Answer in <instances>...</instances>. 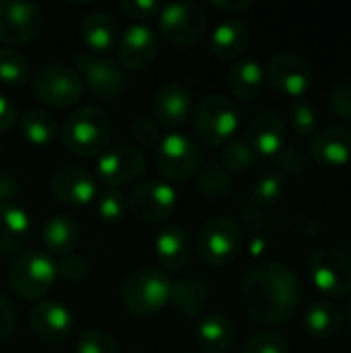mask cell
I'll use <instances>...</instances> for the list:
<instances>
[{"instance_id": "obj_1", "label": "cell", "mask_w": 351, "mask_h": 353, "mask_svg": "<svg viewBox=\"0 0 351 353\" xmlns=\"http://www.w3.org/2000/svg\"><path fill=\"white\" fill-rule=\"evenodd\" d=\"M302 285L283 263L252 267L242 281V302L250 319L263 325H283L300 308Z\"/></svg>"}, {"instance_id": "obj_2", "label": "cell", "mask_w": 351, "mask_h": 353, "mask_svg": "<svg viewBox=\"0 0 351 353\" xmlns=\"http://www.w3.org/2000/svg\"><path fill=\"white\" fill-rule=\"evenodd\" d=\"M172 279L155 267L134 269L120 288L124 308L139 319L157 314L172 300Z\"/></svg>"}, {"instance_id": "obj_3", "label": "cell", "mask_w": 351, "mask_h": 353, "mask_svg": "<svg viewBox=\"0 0 351 353\" xmlns=\"http://www.w3.org/2000/svg\"><path fill=\"white\" fill-rule=\"evenodd\" d=\"M60 137L68 153L77 157H95L106 151L112 137V124L103 110L85 105L66 118Z\"/></svg>"}, {"instance_id": "obj_4", "label": "cell", "mask_w": 351, "mask_h": 353, "mask_svg": "<svg viewBox=\"0 0 351 353\" xmlns=\"http://www.w3.org/2000/svg\"><path fill=\"white\" fill-rule=\"evenodd\" d=\"M240 124V112L234 99L221 93L207 95L194 110L192 126L207 147H223L232 141Z\"/></svg>"}, {"instance_id": "obj_5", "label": "cell", "mask_w": 351, "mask_h": 353, "mask_svg": "<svg viewBox=\"0 0 351 353\" xmlns=\"http://www.w3.org/2000/svg\"><path fill=\"white\" fill-rule=\"evenodd\" d=\"M56 263L43 250L21 252L8 269V285L21 300L43 298L56 283Z\"/></svg>"}, {"instance_id": "obj_6", "label": "cell", "mask_w": 351, "mask_h": 353, "mask_svg": "<svg viewBox=\"0 0 351 353\" xmlns=\"http://www.w3.org/2000/svg\"><path fill=\"white\" fill-rule=\"evenodd\" d=\"M31 89L41 103L58 110H66L81 101L85 85L74 68L54 62L41 66L35 72Z\"/></svg>"}, {"instance_id": "obj_7", "label": "cell", "mask_w": 351, "mask_h": 353, "mask_svg": "<svg viewBox=\"0 0 351 353\" xmlns=\"http://www.w3.org/2000/svg\"><path fill=\"white\" fill-rule=\"evenodd\" d=\"M157 25L168 41L176 46H194L205 37L209 17L197 2H172L159 8Z\"/></svg>"}, {"instance_id": "obj_8", "label": "cell", "mask_w": 351, "mask_h": 353, "mask_svg": "<svg viewBox=\"0 0 351 353\" xmlns=\"http://www.w3.org/2000/svg\"><path fill=\"white\" fill-rule=\"evenodd\" d=\"M155 168L172 184L192 180L201 168L199 145L188 134L182 132L161 137V143L157 145L155 151Z\"/></svg>"}, {"instance_id": "obj_9", "label": "cell", "mask_w": 351, "mask_h": 353, "mask_svg": "<svg viewBox=\"0 0 351 353\" xmlns=\"http://www.w3.org/2000/svg\"><path fill=\"white\" fill-rule=\"evenodd\" d=\"M308 277L323 296L345 298L351 294V259L335 246L319 248L310 254Z\"/></svg>"}, {"instance_id": "obj_10", "label": "cell", "mask_w": 351, "mask_h": 353, "mask_svg": "<svg viewBox=\"0 0 351 353\" xmlns=\"http://www.w3.org/2000/svg\"><path fill=\"white\" fill-rule=\"evenodd\" d=\"M77 72L83 81V85L89 87V91L103 99V101H116L122 97L126 89V72L120 66V62L103 56H91L87 52H81L74 56Z\"/></svg>"}, {"instance_id": "obj_11", "label": "cell", "mask_w": 351, "mask_h": 353, "mask_svg": "<svg viewBox=\"0 0 351 353\" xmlns=\"http://www.w3.org/2000/svg\"><path fill=\"white\" fill-rule=\"evenodd\" d=\"M242 248L240 225L230 217L209 219L199 234V254L211 267L230 265Z\"/></svg>"}, {"instance_id": "obj_12", "label": "cell", "mask_w": 351, "mask_h": 353, "mask_svg": "<svg viewBox=\"0 0 351 353\" xmlns=\"http://www.w3.org/2000/svg\"><path fill=\"white\" fill-rule=\"evenodd\" d=\"M43 23V10L33 2H0V41L8 48L29 43L35 37H39Z\"/></svg>"}, {"instance_id": "obj_13", "label": "cell", "mask_w": 351, "mask_h": 353, "mask_svg": "<svg viewBox=\"0 0 351 353\" xmlns=\"http://www.w3.org/2000/svg\"><path fill=\"white\" fill-rule=\"evenodd\" d=\"M178 194L172 184L159 182V180H149L137 184L130 194L126 196L128 211L145 223H159L172 215L176 209Z\"/></svg>"}, {"instance_id": "obj_14", "label": "cell", "mask_w": 351, "mask_h": 353, "mask_svg": "<svg viewBox=\"0 0 351 353\" xmlns=\"http://www.w3.org/2000/svg\"><path fill=\"white\" fill-rule=\"evenodd\" d=\"M145 155L134 145H116L99 153L95 170L108 188H120L137 182L145 172Z\"/></svg>"}, {"instance_id": "obj_15", "label": "cell", "mask_w": 351, "mask_h": 353, "mask_svg": "<svg viewBox=\"0 0 351 353\" xmlns=\"http://www.w3.org/2000/svg\"><path fill=\"white\" fill-rule=\"evenodd\" d=\"M265 77L279 93L292 99L306 97L308 89L312 87L310 64L302 56L292 54V52H279L271 56Z\"/></svg>"}, {"instance_id": "obj_16", "label": "cell", "mask_w": 351, "mask_h": 353, "mask_svg": "<svg viewBox=\"0 0 351 353\" xmlns=\"http://www.w3.org/2000/svg\"><path fill=\"white\" fill-rule=\"evenodd\" d=\"M50 190L58 203L83 207L97 196V180L79 165H60L50 178Z\"/></svg>"}, {"instance_id": "obj_17", "label": "cell", "mask_w": 351, "mask_h": 353, "mask_svg": "<svg viewBox=\"0 0 351 353\" xmlns=\"http://www.w3.org/2000/svg\"><path fill=\"white\" fill-rule=\"evenodd\" d=\"M29 329L46 343H60L72 331V312L58 300H39L29 310Z\"/></svg>"}, {"instance_id": "obj_18", "label": "cell", "mask_w": 351, "mask_h": 353, "mask_svg": "<svg viewBox=\"0 0 351 353\" xmlns=\"http://www.w3.org/2000/svg\"><path fill=\"white\" fill-rule=\"evenodd\" d=\"M157 56V33L147 23L130 25L118 41V62L128 70L147 68Z\"/></svg>"}, {"instance_id": "obj_19", "label": "cell", "mask_w": 351, "mask_h": 353, "mask_svg": "<svg viewBox=\"0 0 351 353\" xmlns=\"http://www.w3.org/2000/svg\"><path fill=\"white\" fill-rule=\"evenodd\" d=\"M312 157L327 168H345L351 163V130L339 124L319 128L310 139Z\"/></svg>"}, {"instance_id": "obj_20", "label": "cell", "mask_w": 351, "mask_h": 353, "mask_svg": "<svg viewBox=\"0 0 351 353\" xmlns=\"http://www.w3.org/2000/svg\"><path fill=\"white\" fill-rule=\"evenodd\" d=\"M190 110H192V95L178 81L163 83L153 97V116L161 126L168 128L184 126L190 116Z\"/></svg>"}, {"instance_id": "obj_21", "label": "cell", "mask_w": 351, "mask_h": 353, "mask_svg": "<svg viewBox=\"0 0 351 353\" xmlns=\"http://www.w3.org/2000/svg\"><path fill=\"white\" fill-rule=\"evenodd\" d=\"M244 141L259 157H275L285 145V122L277 112H261L250 122Z\"/></svg>"}, {"instance_id": "obj_22", "label": "cell", "mask_w": 351, "mask_h": 353, "mask_svg": "<svg viewBox=\"0 0 351 353\" xmlns=\"http://www.w3.org/2000/svg\"><path fill=\"white\" fill-rule=\"evenodd\" d=\"M81 41L89 50L91 56H103L114 52L120 41V27L118 21L110 12H89L81 21Z\"/></svg>"}, {"instance_id": "obj_23", "label": "cell", "mask_w": 351, "mask_h": 353, "mask_svg": "<svg viewBox=\"0 0 351 353\" xmlns=\"http://www.w3.org/2000/svg\"><path fill=\"white\" fill-rule=\"evenodd\" d=\"M31 217L27 211L14 203L0 205V252L2 254H21L31 238Z\"/></svg>"}, {"instance_id": "obj_24", "label": "cell", "mask_w": 351, "mask_h": 353, "mask_svg": "<svg viewBox=\"0 0 351 353\" xmlns=\"http://www.w3.org/2000/svg\"><path fill=\"white\" fill-rule=\"evenodd\" d=\"M250 39L252 35L246 23L238 19H225L213 29L209 50L219 60H236L248 50Z\"/></svg>"}, {"instance_id": "obj_25", "label": "cell", "mask_w": 351, "mask_h": 353, "mask_svg": "<svg viewBox=\"0 0 351 353\" xmlns=\"http://www.w3.org/2000/svg\"><path fill=\"white\" fill-rule=\"evenodd\" d=\"M190 238L182 225L170 223L161 228L155 236V254L157 261L168 271H182L190 261Z\"/></svg>"}, {"instance_id": "obj_26", "label": "cell", "mask_w": 351, "mask_h": 353, "mask_svg": "<svg viewBox=\"0 0 351 353\" xmlns=\"http://www.w3.org/2000/svg\"><path fill=\"white\" fill-rule=\"evenodd\" d=\"M213 296V288L207 279L190 275L184 277L180 281L172 283V304L176 306V310L186 316V319H194L199 316L211 302Z\"/></svg>"}, {"instance_id": "obj_27", "label": "cell", "mask_w": 351, "mask_h": 353, "mask_svg": "<svg viewBox=\"0 0 351 353\" xmlns=\"http://www.w3.org/2000/svg\"><path fill=\"white\" fill-rule=\"evenodd\" d=\"M236 339V327L223 312H211L197 327V343L203 353H228Z\"/></svg>"}, {"instance_id": "obj_28", "label": "cell", "mask_w": 351, "mask_h": 353, "mask_svg": "<svg viewBox=\"0 0 351 353\" xmlns=\"http://www.w3.org/2000/svg\"><path fill=\"white\" fill-rule=\"evenodd\" d=\"M265 68L259 60L242 58L238 60L225 77L230 93L240 101H252L265 85Z\"/></svg>"}, {"instance_id": "obj_29", "label": "cell", "mask_w": 351, "mask_h": 353, "mask_svg": "<svg viewBox=\"0 0 351 353\" xmlns=\"http://www.w3.org/2000/svg\"><path fill=\"white\" fill-rule=\"evenodd\" d=\"M41 242L46 252L52 256H68L77 250L81 242V230L68 215H54L46 221L41 230Z\"/></svg>"}, {"instance_id": "obj_30", "label": "cell", "mask_w": 351, "mask_h": 353, "mask_svg": "<svg viewBox=\"0 0 351 353\" xmlns=\"http://www.w3.org/2000/svg\"><path fill=\"white\" fill-rule=\"evenodd\" d=\"M343 321H345V314H343L341 306H337L331 300H317L304 312L302 325L310 337L331 339L341 331Z\"/></svg>"}, {"instance_id": "obj_31", "label": "cell", "mask_w": 351, "mask_h": 353, "mask_svg": "<svg viewBox=\"0 0 351 353\" xmlns=\"http://www.w3.org/2000/svg\"><path fill=\"white\" fill-rule=\"evenodd\" d=\"M19 126H21L23 137H25L31 145H37V147L50 145V143L56 139V134H58L56 120L52 118V114L46 112V110H39V108L27 110V112L21 116Z\"/></svg>"}, {"instance_id": "obj_32", "label": "cell", "mask_w": 351, "mask_h": 353, "mask_svg": "<svg viewBox=\"0 0 351 353\" xmlns=\"http://www.w3.org/2000/svg\"><path fill=\"white\" fill-rule=\"evenodd\" d=\"M197 188L205 194V196H223L234 188V176L232 172H228L221 163L211 161L203 168H199L197 172Z\"/></svg>"}, {"instance_id": "obj_33", "label": "cell", "mask_w": 351, "mask_h": 353, "mask_svg": "<svg viewBox=\"0 0 351 353\" xmlns=\"http://www.w3.org/2000/svg\"><path fill=\"white\" fill-rule=\"evenodd\" d=\"M29 79V64L25 56L8 46L0 48V83L8 87H21Z\"/></svg>"}, {"instance_id": "obj_34", "label": "cell", "mask_w": 351, "mask_h": 353, "mask_svg": "<svg viewBox=\"0 0 351 353\" xmlns=\"http://www.w3.org/2000/svg\"><path fill=\"white\" fill-rule=\"evenodd\" d=\"M259 155L250 149V145L244 139H232L221 149V165L232 174L248 172L257 165Z\"/></svg>"}, {"instance_id": "obj_35", "label": "cell", "mask_w": 351, "mask_h": 353, "mask_svg": "<svg viewBox=\"0 0 351 353\" xmlns=\"http://www.w3.org/2000/svg\"><path fill=\"white\" fill-rule=\"evenodd\" d=\"M290 122L296 134L306 137V134H314L317 132V124H319V112L314 108V103L306 97L294 99L290 105Z\"/></svg>"}, {"instance_id": "obj_36", "label": "cell", "mask_w": 351, "mask_h": 353, "mask_svg": "<svg viewBox=\"0 0 351 353\" xmlns=\"http://www.w3.org/2000/svg\"><path fill=\"white\" fill-rule=\"evenodd\" d=\"M95 209H97V215H99L103 221L116 223V221H120V219L126 215V211H128L126 196H124L118 188H108V190H103L101 194L95 196Z\"/></svg>"}, {"instance_id": "obj_37", "label": "cell", "mask_w": 351, "mask_h": 353, "mask_svg": "<svg viewBox=\"0 0 351 353\" xmlns=\"http://www.w3.org/2000/svg\"><path fill=\"white\" fill-rule=\"evenodd\" d=\"M242 353H290V343L279 333L261 331L244 341Z\"/></svg>"}, {"instance_id": "obj_38", "label": "cell", "mask_w": 351, "mask_h": 353, "mask_svg": "<svg viewBox=\"0 0 351 353\" xmlns=\"http://www.w3.org/2000/svg\"><path fill=\"white\" fill-rule=\"evenodd\" d=\"M77 353H120L114 337L101 329H89L79 335Z\"/></svg>"}, {"instance_id": "obj_39", "label": "cell", "mask_w": 351, "mask_h": 353, "mask_svg": "<svg viewBox=\"0 0 351 353\" xmlns=\"http://www.w3.org/2000/svg\"><path fill=\"white\" fill-rule=\"evenodd\" d=\"M283 194V178L279 174H265L257 180L254 188H252V199L259 205H273L281 199Z\"/></svg>"}, {"instance_id": "obj_40", "label": "cell", "mask_w": 351, "mask_h": 353, "mask_svg": "<svg viewBox=\"0 0 351 353\" xmlns=\"http://www.w3.org/2000/svg\"><path fill=\"white\" fill-rule=\"evenodd\" d=\"M130 137L143 145V147H155L161 143V132H159V126L153 118L149 116H137L132 122H130Z\"/></svg>"}, {"instance_id": "obj_41", "label": "cell", "mask_w": 351, "mask_h": 353, "mask_svg": "<svg viewBox=\"0 0 351 353\" xmlns=\"http://www.w3.org/2000/svg\"><path fill=\"white\" fill-rule=\"evenodd\" d=\"M89 273V263L83 256L77 254H68L64 256L60 263H56V277L64 279L68 283H79L87 277Z\"/></svg>"}, {"instance_id": "obj_42", "label": "cell", "mask_w": 351, "mask_h": 353, "mask_svg": "<svg viewBox=\"0 0 351 353\" xmlns=\"http://www.w3.org/2000/svg\"><path fill=\"white\" fill-rule=\"evenodd\" d=\"M329 105L331 112L341 118L351 120V83L350 81H337L329 93Z\"/></svg>"}, {"instance_id": "obj_43", "label": "cell", "mask_w": 351, "mask_h": 353, "mask_svg": "<svg viewBox=\"0 0 351 353\" xmlns=\"http://www.w3.org/2000/svg\"><path fill=\"white\" fill-rule=\"evenodd\" d=\"M118 6L126 17L137 21H147L151 17H157L161 8V4H157L155 0H122Z\"/></svg>"}, {"instance_id": "obj_44", "label": "cell", "mask_w": 351, "mask_h": 353, "mask_svg": "<svg viewBox=\"0 0 351 353\" xmlns=\"http://www.w3.org/2000/svg\"><path fill=\"white\" fill-rule=\"evenodd\" d=\"M17 327V312L14 306L0 294V341L8 339Z\"/></svg>"}, {"instance_id": "obj_45", "label": "cell", "mask_w": 351, "mask_h": 353, "mask_svg": "<svg viewBox=\"0 0 351 353\" xmlns=\"http://www.w3.org/2000/svg\"><path fill=\"white\" fill-rule=\"evenodd\" d=\"M17 122V108L14 103L0 93V134L2 132H8Z\"/></svg>"}, {"instance_id": "obj_46", "label": "cell", "mask_w": 351, "mask_h": 353, "mask_svg": "<svg viewBox=\"0 0 351 353\" xmlns=\"http://www.w3.org/2000/svg\"><path fill=\"white\" fill-rule=\"evenodd\" d=\"M19 192H21L19 180L12 174H0V205L12 203V199H17Z\"/></svg>"}, {"instance_id": "obj_47", "label": "cell", "mask_w": 351, "mask_h": 353, "mask_svg": "<svg viewBox=\"0 0 351 353\" xmlns=\"http://www.w3.org/2000/svg\"><path fill=\"white\" fill-rule=\"evenodd\" d=\"M211 4L217 10H223V12H240V10L250 8L254 2L252 0H213Z\"/></svg>"}, {"instance_id": "obj_48", "label": "cell", "mask_w": 351, "mask_h": 353, "mask_svg": "<svg viewBox=\"0 0 351 353\" xmlns=\"http://www.w3.org/2000/svg\"><path fill=\"white\" fill-rule=\"evenodd\" d=\"M343 314H345V319H348V325H350V329H351V300H350V304H348V310H345Z\"/></svg>"}, {"instance_id": "obj_49", "label": "cell", "mask_w": 351, "mask_h": 353, "mask_svg": "<svg viewBox=\"0 0 351 353\" xmlns=\"http://www.w3.org/2000/svg\"><path fill=\"white\" fill-rule=\"evenodd\" d=\"M0 159H2V153H0Z\"/></svg>"}, {"instance_id": "obj_50", "label": "cell", "mask_w": 351, "mask_h": 353, "mask_svg": "<svg viewBox=\"0 0 351 353\" xmlns=\"http://www.w3.org/2000/svg\"><path fill=\"white\" fill-rule=\"evenodd\" d=\"M130 353H139V352H130Z\"/></svg>"}]
</instances>
